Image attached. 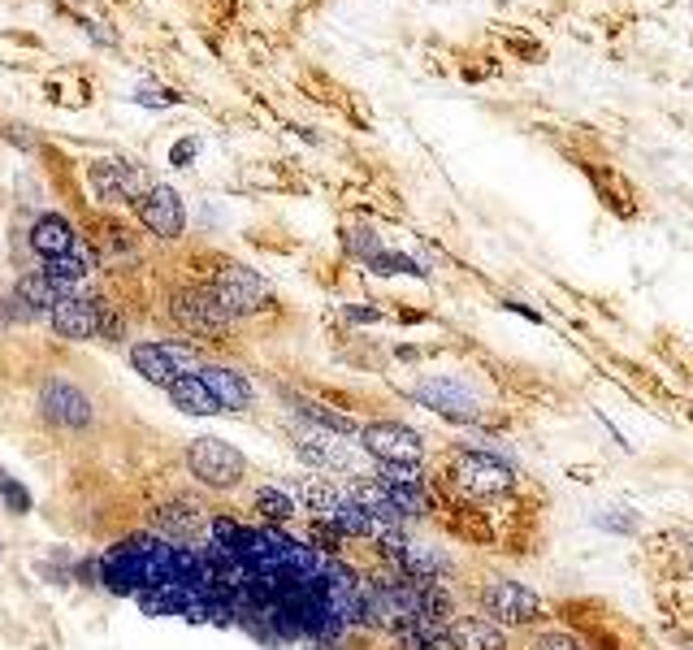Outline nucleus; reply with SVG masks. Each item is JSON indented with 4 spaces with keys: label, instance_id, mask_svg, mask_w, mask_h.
<instances>
[{
    "label": "nucleus",
    "instance_id": "1",
    "mask_svg": "<svg viewBox=\"0 0 693 650\" xmlns=\"http://www.w3.org/2000/svg\"><path fill=\"white\" fill-rule=\"evenodd\" d=\"M473 603H477V616L503 624L507 633H533L555 616V607L533 585L516 577H481L473 585Z\"/></svg>",
    "mask_w": 693,
    "mask_h": 650
},
{
    "label": "nucleus",
    "instance_id": "2",
    "mask_svg": "<svg viewBox=\"0 0 693 650\" xmlns=\"http://www.w3.org/2000/svg\"><path fill=\"white\" fill-rule=\"evenodd\" d=\"M412 403H421L425 412L442 416L451 425H473V429H490L499 425V416L486 408V399L477 395V386L468 377H455V373H429L421 377L412 390H408Z\"/></svg>",
    "mask_w": 693,
    "mask_h": 650
},
{
    "label": "nucleus",
    "instance_id": "3",
    "mask_svg": "<svg viewBox=\"0 0 693 650\" xmlns=\"http://www.w3.org/2000/svg\"><path fill=\"white\" fill-rule=\"evenodd\" d=\"M187 473L200 481V486L226 494V490H239L243 486L247 455L234 447V442H226V438L204 434V438H195L191 447H187Z\"/></svg>",
    "mask_w": 693,
    "mask_h": 650
},
{
    "label": "nucleus",
    "instance_id": "4",
    "mask_svg": "<svg viewBox=\"0 0 693 650\" xmlns=\"http://www.w3.org/2000/svg\"><path fill=\"white\" fill-rule=\"evenodd\" d=\"M356 447L364 455H373V464H425L429 455L421 429L403 421H364L356 434Z\"/></svg>",
    "mask_w": 693,
    "mask_h": 650
},
{
    "label": "nucleus",
    "instance_id": "5",
    "mask_svg": "<svg viewBox=\"0 0 693 650\" xmlns=\"http://www.w3.org/2000/svg\"><path fill=\"white\" fill-rule=\"evenodd\" d=\"M200 356H195V347L187 343H174V338H165V343H135L130 347V369H135L148 386H161L169 390L178 382V377L187 373H200Z\"/></svg>",
    "mask_w": 693,
    "mask_h": 650
},
{
    "label": "nucleus",
    "instance_id": "6",
    "mask_svg": "<svg viewBox=\"0 0 693 650\" xmlns=\"http://www.w3.org/2000/svg\"><path fill=\"white\" fill-rule=\"evenodd\" d=\"M87 187L100 204L109 208H122V204H135L143 191L152 187L148 174L135 165V161H122V156H100V161L87 165Z\"/></svg>",
    "mask_w": 693,
    "mask_h": 650
},
{
    "label": "nucleus",
    "instance_id": "7",
    "mask_svg": "<svg viewBox=\"0 0 693 650\" xmlns=\"http://www.w3.org/2000/svg\"><path fill=\"white\" fill-rule=\"evenodd\" d=\"M208 286H213V295L221 299V308L230 312L234 321L239 317H252V312H260L273 299L269 291V282L260 278L256 269H247V265H226V269H217V278H208Z\"/></svg>",
    "mask_w": 693,
    "mask_h": 650
},
{
    "label": "nucleus",
    "instance_id": "8",
    "mask_svg": "<svg viewBox=\"0 0 693 650\" xmlns=\"http://www.w3.org/2000/svg\"><path fill=\"white\" fill-rule=\"evenodd\" d=\"M135 213H139L143 226L165 243H174V239L187 234V204H182V195L174 187H165V182H152V187L139 195Z\"/></svg>",
    "mask_w": 693,
    "mask_h": 650
},
{
    "label": "nucleus",
    "instance_id": "9",
    "mask_svg": "<svg viewBox=\"0 0 693 650\" xmlns=\"http://www.w3.org/2000/svg\"><path fill=\"white\" fill-rule=\"evenodd\" d=\"M174 317L187 325L195 334H226L234 317L226 308H221V299L213 295V286L200 282V286H182L174 295Z\"/></svg>",
    "mask_w": 693,
    "mask_h": 650
},
{
    "label": "nucleus",
    "instance_id": "10",
    "mask_svg": "<svg viewBox=\"0 0 693 650\" xmlns=\"http://www.w3.org/2000/svg\"><path fill=\"white\" fill-rule=\"evenodd\" d=\"M100 321H104V299L100 295L61 299V304L48 312L52 334L65 338V343H91V338H100Z\"/></svg>",
    "mask_w": 693,
    "mask_h": 650
},
{
    "label": "nucleus",
    "instance_id": "11",
    "mask_svg": "<svg viewBox=\"0 0 693 650\" xmlns=\"http://www.w3.org/2000/svg\"><path fill=\"white\" fill-rule=\"evenodd\" d=\"M39 416L57 429H87L91 425V399L65 377H52L39 390Z\"/></svg>",
    "mask_w": 693,
    "mask_h": 650
},
{
    "label": "nucleus",
    "instance_id": "12",
    "mask_svg": "<svg viewBox=\"0 0 693 650\" xmlns=\"http://www.w3.org/2000/svg\"><path fill=\"white\" fill-rule=\"evenodd\" d=\"M295 455L304 460L312 473H351V442H343L338 434H325V429H304L295 438Z\"/></svg>",
    "mask_w": 693,
    "mask_h": 650
},
{
    "label": "nucleus",
    "instance_id": "13",
    "mask_svg": "<svg viewBox=\"0 0 693 650\" xmlns=\"http://www.w3.org/2000/svg\"><path fill=\"white\" fill-rule=\"evenodd\" d=\"M447 650H512V633L473 611H460L447 624Z\"/></svg>",
    "mask_w": 693,
    "mask_h": 650
},
{
    "label": "nucleus",
    "instance_id": "14",
    "mask_svg": "<svg viewBox=\"0 0 693 650\" xmlns=\"http://www.w3.org/2000/svg\"><path fill=\"white\" fill-rule=\"evenodd\" d=\"M26 243H31V252L39 260H57V256H70L83 247V234L70 226V217L61 213H39L31 221V230H26Z\"/></svg>",
    "mask_w": 693,
    "mask_h": 650
},
{
    "label": "nucleus",
    "instance_id": "15",
    "mask_svg": "<svg viewBox=\"0 0 693 650\" xmlns=\"http://www.w3.org/2000/svg\"><path fill=\"white\" fill-rule=\"evenodd\" d=\"M74 295H83V291H78V282L48 278L44 269H31V273H22V278L13 282V299H18V304L31 312V317H39V312H52L61 299H74Z\"/></svg>",
    "mask_w": 693,
    "mask_h": 650
},
{
    "label": "nucleus",
    "instance_id": "16",
    "mask_svg": "<svg viewBox=\"0 0 693 650\" xmlns=\"http://www.w3.org/2000/svg\"><path fill=\"white\" fill-rule=\"evenodd\" d=\"M200 382L213 390V399L221 403V412H247L256 399L252 382H247L243 373L226 369V364H200Z\"/></svg>",
    "mask_w": 693,
    "mask_h": 650
},
{
    "label": "nucleus",
    "instance_id": "17",
    "mask_svg": "<svg viewBox=\"0 0 693 650\" xmlns=\"http://www.w3.org/2000/svg\"><path fill=\"white\" fill-rule=\"evenodd\" d=\"M165 395H169V403H174V408L191 412V416H217V412H221V403L213 399V390H208V386L200 382V373L178 377V382L169 386Z\"/></svg>",
    "mask_w": 693,
    "mask_h": 650
},
{
    "label": "nucleus",
    "instance_id": "18",
    "mask_svg": "<svg viewBox=\"0 0 693 650\" xmlns=\"http://www.w3.org/2000/svg\"><path fill=\"white\" fill-rule=\"evenodd\" d=\"M291 403L312 429H325V434H338V438H356L360 434V421H351L347 412H334L317 399H299V395H291Z\"/></svg>",
    "mask_w": 693,
    "mask_h": 650
},
{
    "label": "nucleus",
    "instance_id": "19",
    "mask_svg": "<svg viewBox=\"0 0 693 650\" xmlns=\"http://www.w3.org/2000/svg\"><path fill=\"white\" fill-rule=\"evenodd\" d=\"M252 507L260 512V520H265V525H291V520L299 516V499L295 494H286L282 486H256L252 490Z\"/></svg>",
    "mask_w": 693,
    "mask_h": 650
},
{
    "label": "nucleus",
    "instance_id": "20",
    "mask_svg": "<svg viewBox=\"0 0 693 650\" xmlns=\"http://www.w3.org/2000/svg\"><path fill=\"white\" fill-rule=\"evenodd\" d=\"M395 642H399V650H447V624L416 616L395 633Z\"/></svg>",
    "mask_w": 693,
    "mask_h": 650
},
{
    "label": "nucleus",
    "instance_id": "21",
    "mask_svg": "<svg viewBox=\"0 0 693 650\" xmlns=\"http://www.w3.org/2000/svg\"><path fill=\"white\" fill-rule=\"evenodd\" d=\"M369 273H377V278H429V269L421 265V260L416 256H408V252H395V247H382V252H377L373 260H369Z\"/></svg>",
    "mask_w": 693,
    "mask_h": 650
},
{
    "label": "nucleus",
    "instance_id": "22",
    "mask_svg": "<svg viewBox=\"0 0 693 650\" xmlns=\"http://www.w3.org/2000/svg\"><path fill=\"white\" fill-rule=\"evenodd\" d=\"M343 247H347V256H356L360 265H369V260L382 252V239H377V230L373 226H347L343 230Z\"/></svg>",
    "mask_w": 693,
    "mask_h": 650
},
{
    "label": "nucleus",
    "instance_id": "23",
    "mask_svg": "<svg viewBox=\"0 0 693 650\" xmlns=\"http://www.w3.org/2000/svg\"><path fill=\"white\" fill-rule=\"evenodd\" d=\"M525 650H590L581 642V633H572V629H533L529 633V642H525Z\"/></svg>",
    "mask_w": 693,
    "mask_h": 650
},
{
    "label": "nucleus",
    "instance_id": "24",
    "mask_svg": "<svg viewBox=\"0 0 693 650\" xmlns=\"http://www.w3.org/2000/svg\"><path fill=\"white\" fill-rule=\"evenodd\" d=\"M594 525L598 529H611V533H637V529H642V520L629 516L624 507H607V512L594 516Z\"/></svg>",
    "mask_w": 693,
    "mask_h": 650
},
{
    "label": "nucleus",
    "instance_id": "25",
    "mask_svg": "<svg viewBox=\"0 0 693 650\" xmlns=\"http://www.w3.org/2000/svg\"><path fill=\"white\" fill-rule=\"evenodd\" d=\"M135 104H148V109H174V104H182L178 91L169 87H135Z\"/></svg>",
    "mask_w": 693,
    "mask_h": 650
},
{
    "label": "nucleus",
    "instance_id": "26",
    "mask_svg": "<svg viewBox=\"0 0 693 650\" xmlns=\"http://www.w3.org/2000/svg\"><path fill=\"white\" fill-rule=\"evenodd\" d=\"M0 503H5L13 516H26V512H31V490H26L22 481L13 477V481H9V490H5V499H0Z\"/></svg>",
    "mask_w": 693,
    "mask_h": 650
},
{
    "label": "nucleus",
    "instance_id": "27",
    "mask_svg": "<svg viewBox=\"0 0 693 650\" xmlns=\"http://www.w3.org/2000/svg\"><path fill=\"white\" fill-rule=\"evenodd\" d=\"M195 156H200V139H178L174 148H169V165L174 169H187V165H195Z\"/></svg>",
    "mask_w": 693,
    "mask_h": 650
},
{
    "label": "nucleus",
    "instance_id": "28",
    "mask_svg": "<svg viewBox=\"0 0 693 650\" xmlns=\"http://www.w3.org/2000/svg\"><path fill=\"white\" fill-rule=\"evenodd\" d=\"M78 26H83V35L91 39V44H100V48H113L117 44V35L104 31V22H78Z\"/></svg>",
    "mask_w": 693,
    "mask_h": 650
},
{
    "label": "nucleus",
    "instance_id": "29",
    "mask_svg": "<svg viewBox=\"0 0 693 650\" xmlns=\"http://www.w3.org/2000/svg\"><path fill=\"white\" fill-rule=\"evenodd\" d=\"M503 312H516V317H525V321H533V325H546V317L538 308H529L525 299H503Z\"/></svg>",
    "mask_w": 693,
    "mask_h": 650
},
{
    "label": "nucleus",
    "instance_id": "30",
    "mask_svg": "<svg viewBox=\"0 0 693 650\" xmlns=\"http://www.w3.org/2000/svg\"><path fill=\"white\" fill-rule=\"evenodd\" d=\"M343 317L356 321V325H373V321H382V312H377V308H364V304H347Z\"/></svg>",
    "mask_w": 693,
    "mask_h": 650
},
{
    "label": "nucleus",
    "instance_id": "31",
    "mask_svg": "<svg viewBox=\"0 0 693 650\" xmlns=\"http://www.w3.org/2000/svg\"><path fill=\"white\" fill-rule=\"evenodd\" d=\"M5 143H13L18 152H35V139L26 135V126H5Z\"/></svg>",
    "mask_w": 693,
    "mask_h": 650
},
{
    "label": "nucleus",
    "instance_id": "32",
    "mask_svg": "<svg viewBox=\"0 0 693 650\" xmlns=\"http://www.w3.org/2000/svg\"><path fill=\"white\" fill-rule=\"evenodd\" d=\"M9 481H13V477L5 473V468H0V499H5V490H9Z\"/></svg>",
    "mask_w": 693,
    "mask_h": 650
}]
</instances>
